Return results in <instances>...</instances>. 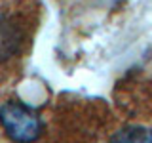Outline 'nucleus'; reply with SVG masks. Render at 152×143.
Listing matches in <instances>:
<instances>
[{
    "label": "nucleus",
    "instance_id": "nucleus-1",
    "mask_svg": "<svg viewBox=\"0 0 152 143\" xmlns=\"http://www.w3.org/2000/svg\"><path fill=\"white\" fill-rule=\"evenodd\" d=\"M0 124L15 143H32L42 133L40 116L21 101H6L0 107Z\"/></svg>",
    "mask_w": 152,
    "mask_h": 143
},
{
    "label": "nucleus",
    "instance_id": "nucleus-2",
    "mask_svg": "<svg viewBox=\"0 0 152 143\" xmlns=\"http://www.w3.org/2000/svg\"><path fill=\"white\" fill-rule=\"evenodd\" d=\"M110 143H152V126L129 124L112 133Z\"/></svg>",
    "mask_w": 152,
    "mask_h": 143
},
{
    "label": "nucleus",
    "instance_id": "nucleus-3",
    "mask_svg": "<svg viewBox=\"0 0 152 143\" xmlns=\"http://www.w3.org/2000/svg\"><path fill=\"white\" fill-rule=\"evenodd\" d=\"M15 29L12 27V23H6L4 19H0V57L10 55L15 50Z\"/></svg>",
    "mask_w": 152,
    "mask_h": 143
}]
</instances>
